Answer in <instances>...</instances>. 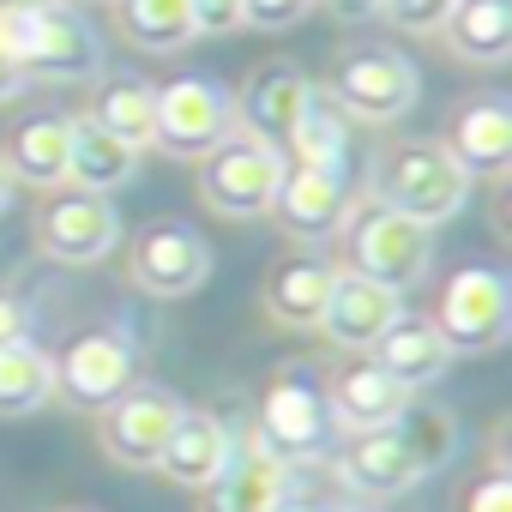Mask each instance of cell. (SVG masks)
I'll return each mask as SVG.
<instances>
[{
  "instance_id": "1",
  "label": "cell",
  "mask_w": 512,
  "mask_h": 512,
  "mask_svg": "<svg viewBox=\"0 0 512 512\" xmlns=\"http://www.w3.org/2000/svg\"><path fill=\"white\" fill-rule=\"evenodd\" d=\"M374 199L392 205V211H404L410 223L434 229V223H446V217L464 211L470 175L446 157V145H398L386 157L380 181H374Z\"/></svg>"
},
{
  "instance_id": "9",
  "label": "cell",
  "mask_w": 512,
  "mask_h": 512,
  "mask_svg": "<svg viewBox=\"0 0 512 512\" xmlns=\"http://www.w3.org/2000/svg\"><path fill=\"white\" fill-rule=\"evenodd\" d=\"M133 386V344L121 332H85L55 362V392L73 410H103Z\"/></svg>"
},
{
  "instance_id": "38",
  "label": "cell",
  "mask_w": 512,
  "mask_h": 512,
  "mask_svg": "<svg viewBox=\"0 0 512 512\" xmlns=\"http://www.w3.org/2000/svg\"><path fill=\"white\" fill-rule=\"evenodd\" d=\"M13 205V175H7V163H0V211Z\"/></svg>"
},
{
  "instance_id": "27",
  "label": "cell",
  "mask_w": 512,
  "mask_h": 512,
  "mask_svg": "<svg viewBox=\"0 0 512 512\" xmlns=\"http://www.w3.org/2000/svg\"><path fill=\"white\" fill-rule=\"evenodd\" d=\"M284 157L302 163V169H344L350 163V115L326 91H314L296 133H290V145H284Z\"/></svg>"
},
{
  "instance_id": "18",
  "label": "cell",
  "mask_w": 512,
  "mask_h": 512,
  "mask_svg": "<svg viewBox=\"0 0 512 512\" xmlns=\"http://www.w3.org/2000/svg\"><path fill=\"white\" fill-rule=\"evenodd\" d=\"M338 476L356 494H368V500H392V494H404V488L422 482V464L410 458V446L398 440V428H368V434H356L338 452Z\"/></svg>"
},
{
  "instance_id": "6",
  "label": "cell",
  "mask_w": 512,
  "mask_h": 512,
  "mask_svg": "<svg viewBox=\"0 0 512 512\" xmlns=\"http://www.w3.org/2000/svg\"><path fill=\"white\" fill-rule=\"evenodd\" d=\"M223 139H235V97L211 79H175L157 91V133L151 145H163L169 157H211Z\"/></svg>"
},
{
  "instance_id": "7",
  "label": "cell",
  "mask_w": 512,
  "mask_h": 512,
  "mask_svg": "<svg viewBox=\"0 0 512 512\" xmlns=\"http://www.w3.org/2000/svg\"><path fill=\"white\" fill-rule=\"evenodd\" d=\"M416 67L392 49H368V55H350L338 73H332V103L350 115V121H398L416 109Z\"/></svg>"
},
{
  "instance_id": "19",
  "label": "cell",
  "mask_w": 512,
  "mask_h": 512,
  "mask_svg": "<svg viewBox=\"0 0 512 512\" xmlns=\"http://www.w3.org/2000/svg\"><path fill=\"white\" fill-rule=\"evenodd\" d=\"M446 157L476 181V175H506L512 169V109L500 97H482L470 103L452 133H446Z\"/></svg>"
},
{
  "instance_id": "3",
  "label": "cell",
  "mask_w": 512,
  "mask_h": 512,
  "mask_svg": "<svg viewBox=\"0 0 512 512\" xmlns=\"http://www.w3.org/2000/svg\"><path fill=\"white\" fill-rule=\"evenodd\" d=\"M0 49L25 73H43V79H91L97 73V37L67 7H55V13L0 7Z\"/></svg>"
},
{
  "instance_id": "36",
  "label": "cell",
  "mask_w": 512,
  "mask_h": 512,
  "mask_svg": "<svg viewBox=\"0 0 512 512\" xmlns=\"http://www.w3.org/2000/svg\"><path fill=\"white\" fill-rule=\"evenodd\" d=\"M25 79H31V73H25V67L7 55V49H0V103H7V97H19V91H25Z\"/></svg>"
},
{
  "instance_id": "12",
  "label": "cell",
  "mask_w": 512,
  "mask_h": 512,
  "mask_svg": "<svg viewBox=\"0 0 512 512\" xmlns=\"http://www.w3.org/2000/svg\"><path fill=\"white\" fill-rule=\"evenodd\" d=\"M115 241H121V217L103 193H67L37 223V247L61 266H97Z\"/></svg>"
},
{
  "instance_id": "5",
  "label": "cell",
  "mask_w": 512,
  "mask_h": 512,
  "mask_svg": "<svg viewBox=\"0 0 512 512\" xmlns=\"http://www.w3.org/2000/svg\"><path fill=\"white\" fill-rule=\"evenodd\" d=\"M284 169H290V157L260 139H223L211 157H199V193L223 217H260V211H272Z\"/></svg>"
},
{
  "instance_id": "25",
  "label": "cell",
  "mask_w": 512,
  "mask_h": 512,
  "mask_svg": "<svg viewBox=\"0 0 512 512\" xmlns=\"http://www.w3.org/2000/svg\"><path fill=\"white\" fill-rule=\"evenodd\" d=\"M91 121L103 133H115L127 151H145L151 133H157V85H145L139 73H115L103 79L97 103H91Z\"/></svg>"
},
{
  "instance_id": "30",
  "label": "cell",
  "mask_w": 512,
  "mask_h": 512,
  "mask_svg": "<svg viewBox=\"0 0 512 512\" xmlns=\"http://www.w3.org/2000/svg\"><path fill=\"white\" fill-rule=\"evenodd\" d=\"M392 428H398V440L410 446V458L422 464V476H434V470L452 464V452H458V422H452L446 410H434V404H416V398H410V410H404Z\"/></svg>"
},
{
  "instance_id": "29",
  "label": "cell",
  "mask_w": 512,
  "mask_h": 512,
  "mask_svg": "<svg viewBox=\"0 0 512 512\" xmlns=\"http://www.w3.org/2000/svg\"><path fill=\"white\" fill-rule=\"evenodd\" d=\"M121 31H127V43H139V49H151V55L187 49V43L199 37L193 0H121Z\"/></svg>"
},
{
  "instance_id": "14",
  "label": "cell",
  "mask_w": 512,
  "mask_h": 512,
  "mask_svg": "<svg viewBox=\"0 0 512 512\" xmlns=\"http://www.w3.org/2000/svg\"><path fill=\"white\" fill-rule=\"evenodd\" d=\"M326 434H332V416H326L320 386H308L302 374H290V380H278L266 392V404H260V446L266 452H278L284 464H296V458H314L326 446Z\"/></svg>"
},
{
  "instance_id": "10",
  "label": "cell",
  "mask_w": 512,
  "mask_h": 512,
  "mask_svg": "<svg viewBox=\"0 0 512 512\" xmlns=\"http://www.w3.org/2000/svg\"><path fill=\"white\" fill-rule=\"evenodd\" d=\"M211 278V247L187 223H151L133 235V284L145 296H193Z\"/></svg>"
},
{
  "instance_id": "4",
  "label": "cell",
  "mask_w": 512,
  "mask_h": 512,
  "mask_svg": "<svg viewBox=\"0 0 512 512\" xmlns=\"http://www.w3.org/2000/svg\"><path fill=\"white\" fill-rule=\"evenodd\" d=\"M434 332L446 338V350L458 356H482V350H500L506 332H512V284L494 272V266H464L452 272L446 296H440V314H434Z\"/></svg>"
},
{
  "instance_id": "21",
  "label": "cell",
  "mask_w": 512,
  "mask_h": 512,
  "mask_svg": "<svg viewBox=\"0 0 512 512\" xmlns=\"http://www.w3.org/2000/svg\"><path fill=\"white\" fill-rule=\"evenodd\" d=\"M229 452H235V434H229L217 416L181 410V422H175V434H169L157 470H163L169 482H181V488H205V482L229 464Z\"/></svg>"
},
{
  "instance_id": "34",
  "label": "cell",
  "mask_w": 512,
  "mask_h": 512,
  "mask_svg": "<svg viewBox=\"0 0 512 512\" xmlns=\"http://www.w3.org/2000/svg\"><path fill=\"white\" fill-rule=\"evenodd\" d=\"M464 512H512V482L506 476H482L464 500Z\"/></svg>"
},
{
  "instance_id": "24",
  "label": "cell",
  "mask_w": 512,
  "mask_h": 512,
  "mask_svg": "<svg viewBox=\"0 0 512 512\" xmlns=\"http://www.w3.org/2000/svg\"><path fill=\"white\" fill-rule=\"evenodd\" d=\"M440 37L452 43V55L476 61V67H494L512 55V0H458L446 13Z\"/></svg>"
},
{
  "instance_id": "13",
  "label": "cell",
  "mask_w": 512,
  "mask_h": 512,
  "mask_svg": "<svg viewBox=\"0 0 512 512\" xmlns=\"http://www.w3.org/2000/svg\"><path fill=\"white\" fill-rule=\"evenodd\" d=\"M272 217H278V229L296 235V241H326V235H338L344 217H350V181H344V169H302V163H290L284 181H278Z\"/></svg>"
},
{
  "instance_id": "23",
  "label": "cell",
  "mask_w": 512,
  "mask_h": 512,
  "mask_svg": "<svg viewBox=\"0 0 512 512\" xmlns=\"http://www.w3.org/2000/svg\"><path fill=\"white\" fill-rule=\"evenodd\" d=\"M133 169H139V151H127L115 133H103L91 115H79L73 121V145H67V181H79V193H115V187H127L133 181Z\"/></svg>"
},
{
  "instance_id": "35",
  "label": "cell",
  "mask_w": 512,
  "mask_h": 512,
  "mask_svg": "<svg viewBox=\"0 0 512 512\" xmlns=\"http://www.w3.org/2000/svg\"><path fill=\"white\" fill-rule=\"evenodd\" d=\"M19 338H31V314L13 296H0V344H19Z\"/></svg>"
},
{
  "instance_id": "26",
  "label": "cell",
  "mask_w": 512,
  "mask_h": 512,
  "mask_svg": "<svg viewBox=\"0 0 512 512\" xmlns=\"http://www.w3.org/2000/svg\"><path fill=\"white\" fill-rule=\"evenodd\" d=\"M332 278H338V266H326V260H290V266H278L272 272V290H266L272 320L290 326V332L320 326L326 296H332Z\"/></svg>"
},
{
  "instance_id": "15",
  "label": "cell",
  "mask_w": 512,
  "mask_h": 512,
  "mask_svg": "<svg viewBox=\"0 0 512 512\" xmlns=\"http://www.w3.org/2000/svg\"><path fill=\"white\" fill-rule=\"evenodd\" d=\"M404 314V296L362 278V272H338L332 278V296H326V314H320V332L338 344V350H374V338Z\"/></svg>"
},
{
  "instance_id": "11",
  "label": "cell",
  "mask_w": 512,
  "mask_h": 512,
  "mask_svg": "<svg viewBox=\"0 0 512 512\" xmlns=\"http://www.w3.org/2000/svg\"><path fill=\"white\" fill-rule=\"evenodd\" d=\"M290 464L266 452L260 440H247L229 452V464L199 488V512H278L290 500Z\"/></svg>"
},
{
  "instance_id": "8",
  "label": "cell",
  "mask_w": 512,
  "mask_h": 512,
  "mask_svg": "<svg viewBox=\"0 0 512 512\" xmlns=\"http://www.w3.org/2000/svg\"><path fill=\"white\" fill-rule=\"evenodd\" d=\"M175 422H181V404L163 386H127L115 404H103V452L127 470H157Z\"/></svg>"
},
{
  "instance_id": "16",
  "label": "cell",
  "mask_w": 512,
  "mask_h": 512,
  "mask_svg": "<svg viewBox=\"0 0 512 512\" xmlns=\"http://www.w3.org/2000/svg\"><path fill=\"white\" fill-rule=\"evenodd\" d=\"M308 97H314V85L296 67H260L247 79V91L235 97V127H247V139L284 151L296 121H302V109H308Z\"/></svg>"
},
{
  "instance_id": "32",
  "label": "cell",
  "mask_w": 512,
  "mask_h": 512,
  "mask_svg": "<svg viewBox=\"0 0 512 512\" xmlns=\"http://www.w3.org/2000/svg\"><path fill=\"white\" fill-rule=\"evenodd\" d=\"M308 7H314V0H241V25H253V31H284V25L308 19Z\"/></svg>"
},
{
  "instance_id": "31",
  "label": "cell",
  "mask_w": 512,
  "mask_h": 512,
  "mask_svg": "<svg viewBox=\"0 0 512 512\" xmlns=\"http://www.w3.org/2000/svg\"><path fill=\"white\" fill-rule=\"evenodd\" d=\"M374 7L398 25V31H416V37H428V31H440L446 25V13L458 7V0H374Z\"/></svg>"
},
{
  "instance_id": "22",
  "label": "cell",
  "mask_w": 512,
  "mask_h": 512,
  "mask_svg": "<svg viewBox=\"0 0 512 512\" xmlns=\"http://www.w3.org/2000/svg\"><path fill=\"white\" fill-rule=\"evenodd\" d=\"M67 145H73V121L61 115H31L7 133V175L25 187H67Z\"/></svg>"
},
{
  "instance_id": "39",
  "label": "cell",
  "mask_w": 512,
  "mask_h": 512,
  "mask_svg": "<svg viewBox=\"0 0 512 512\" xmlns=\"http://www.w3.org/2000/svg\"><path fill=\"white\" fill-rule=\"evenodd\" d=\"M278 512H332V506H308V500H284Z\"/></svg>"
},
{
  "instance_id": "17",
  "label": "cell",
  "mask_w": 512,
  "mask_h": 512,
  "mask_svg": "<svg viewBox=\"0 0 512 512\" xmlns=\"http://www.w3.org/2000/svg\"><path fill=\"white\" fill-rule=\"evenodd\" d=\"M410 386H398L386 368L374 362H350L338 380H332V398H326V416L350 434H368V428H392L404 410H410Z\"/></svg>"
},
{
  "instance_id": "2",
  "label": "cell",
  "mask_w": 512,
  "mask_h": 512,
  "mask_svg": "<svg viewBox=\"0 0 512 512\" xmlns=\"http://www.w3.org/2000/svg\"><path fill=\"white\" fill-rule=\"evenodd\" d=\"M350 223V266L344 272H362V278H374V284H386V290H410V284H422V272H428V260H434V229H422V223H410L404 211H392V205H362L356 217H344Z\"/></svg>"
},
{
  "instance_id": "33",
  "label": "cell",
  "mask_w": 512,
  "mask_h": 512,
  "mask_svg": "<svg viewBox=\"0 0 512 512\" xmlns=\"http://www.w3.org/2000/svg\"><path fill=\"white\" fill-rule=\"evenodd\" d=\"M193 25H199V37L241 31V0H193Z\"/></svg>"
},
{
  "instance_id": "28",
  "label": "cell",
  "mask_w": 512,
  "mask_h": 512,
  "mask_svg": "<svg viewBox=\"0 0 512 512\" xmlns=\"http://www.w3.org/2000/svg\"><path fill=\"white\" fill-rule=\"evenodd\" d=\"M55 398V362L19 338V344H0V416H25V410H43Z\"/></svg>"
},
{
  "instance_id": "20",
  "label": "cell",
  "mask_w": 512,
  "mask_h": 512,
  "mask_svg": "<svg viewBox=\"0 0 512 512\" xmlns=\"http://www.w3.org/2000/svg\"><path fill=\"white\" fill-rule=\"evenodd\" d=\"M374 368H386L398 386H428V380H440L446 368H452V350H446V338L434 332V320H422V314H398L380 338H374V356H368Z\"/></svg>"
},
{
  "instance_id": "37",
  "label": "cell",
  "mask_w": 512,
  "mask_h": 512,
  "mask_svg": "<svg viewBox=\"0 0 512 512\" xmlns=\"http://www.w3.org/2000/svg\"><path fill=\"white\" fill-rule=\"evenodd\" d=\"M0 7H25V13H55V7H67V0H0Z\"/></svg>"
}]
</instances>
